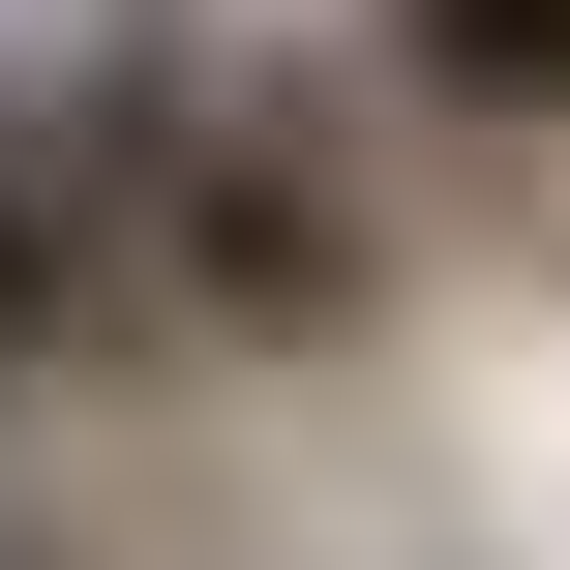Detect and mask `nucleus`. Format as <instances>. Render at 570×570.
Masks as SVG:
<instances>
[{"label":"nucleus","mask_w":570,"mask_h":570,"mask_svg":"<svg viewBox=\"0 0 570 570\" xmlns=\"http://www.w3.org/2000/svg\"><path fill=\"white\" fill-rule=\"evenodd\" d=\"M120 30V271H150V361H361L421 301V120L361 60H271V30H180V0H90Z\"/></svg>","instance_id":"nucleus-1"},{"label":"nucleus","mask_w":570,"mask_h":570,"mask_svg":"<svg viewBox=\"0 0 570 570\" xmlns=\"http://www.w3.org/2000/svg\"><path fill=\"white\" fill-rule=\"evenodd\" d=\"M150 361V271H120V30L0 60V421L30 391H120Z\"/></svg>","instance_id":"nucleus-2"},{"label":"nucleus","mask_w":570,"mask_h":570,"mask_svg":"<svg viewBox=\"0 0 570 570\" xmlns=\"http://www.w3.org/2000/svg\"><path fill=\"white\" fill-rule=\"evenodd\" d=\"M361 90L421 150H570V0H361Z\"/></svg>","instance_id":"nucleus-3"},{"label":"nucleus","mask_w":570,"mask_h":570,"mask_svg":"<svg viewBox=\"0 0 570 570\" xmlns=\"http://www.w3.org/2000/svg\"><path fill=\"white\" fill-rule=\"evenodd\" d=\"M0 570H60V541H30V511H0Z\"/></svg>","instance_id":"nucleus-4"}]
</instances>
